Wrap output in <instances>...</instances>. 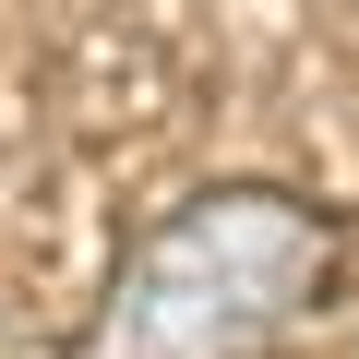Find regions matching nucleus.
<instances>
[{
    "mask_svg": "<svg viewBox=\"0 0 359 359\" xmlns=\"http://www.w3.org/2000/svg\"><path fill=\"white\" fill-rule=\"evenodd\" d=\"M335 216L287 192H216L120 264L108 311L84 323V359H264L335 287Z\"/></svg>",
    "mask_w": 359,
    "mask_h": 359,
    "instance_id": "obj_1",
    "label": "nucleus"
}]
</instances>
